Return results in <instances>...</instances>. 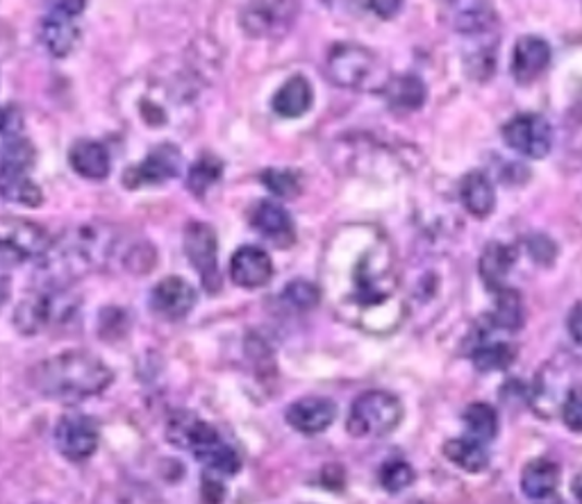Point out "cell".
I'll list each match as a JSON object with an SVG mask.
<instances>
[{
    "label": "cell",
    "mask_w": 582,
    "mask_h": 504,
    "mask_svg": "<svg viewBox=\"0 0 582 504\" xmlns=\"http://www.w3.org/2000/svg\"><path fill=\"white\" fill-rule=\"evenodd\" d=\"M158 255L148 243H128L110 223L89 220L73 225L58 239H50L37 264V285L71 287L87 275L103 273L121 264L133 273L156 266Z\"/></svg>",
    "instance_id": "1"
},
{
    "label": "cell",
    "mask_w": 582,
    "mask_h": 504,
    "mask_svg": "<svg viewBox=\"0 0 582 504\" xmlns=\"http://www.w3.org/2000/svg\"><path fill=\"white\" fill-rule=\"evenodd\" d=\"M356 255H327V282L339 293L342 307L358 314L381 312L392 305L398 291L394 275V252L389 241L373 228L344 230Z\"/></svg>",
    "instance_id": "2"
},
{
    "label": "cell",
    "mask_w": 582,
    "mask_h": 504,
    "mask_svg": "<svg viewBox=\"0 0 582 504\" xmlns=\"http://www.w3.org/2000/svg\"><path fill=\"white\" fill-rule=\"evenodd\" d=\"M28 380L41 398L75 405V402L103 393L112 385L114 373L91 352L69 350L35 364Z\"/></svg>",
    "instance_id": "3"
},
{
    "label": "cell",
    "mask_w": 582,
    "mask_h": 504,
    "mask_svg": "<svg viewBox=\"0 0 582 504\" xmlns=\"http://www.w3.org/2000/svg\"><path fill=\"white\" fill-rule=\"evenodd\" d=\"M166 439L175 448L191 452L210 472L233 477L242 468L239 452L231 443L223 441V437L208 420L198 418L191 412H178L171 416L166 425Z\"/></svg>",
    "instance_id": "4"
},
{
    "label": "cell",
    "mask_w": 582,
    "mask_h": 504,
    "mask_svg": "<svg viewBox=\"0 0 582 504\" xmlns=\"http://www.w3.org/2000/svg\"><path fill=\"white\" fill-rule=\"evenodd\" d=\"M35 162L37 153L33 143L18 135L10 137L0 153V196L16 205L39 207L44 203V193L30 178Z\"/></svg>",
    "instance_id": "5"
},
{
    "label": "cell",
    "mask_w": 582,
    "mask_h": 504,
    "mask_svg": "<svg viewBox=\"0 0 582 504\" xmlns=\"http://www.w3.org/2000/svg\"><path fill=\"white\" fill-rule=\"evenodd\" d=\"M75 310L78 300L69 293V287H48L39 285L37 291L25 295L14 314V325L21 335H39L46 327L66 323Z\"/></svg>",
    "instance_id": "6"
},
{
    "label": "cell",
    "mask_w": 582,
    "mask_h": 504,
    "mask_svg": "<svg viewBox=\"0 0 582 504\" xmlns=\"http://www.w3.org/2000/svg\"><path fill=\"white\" fill-rule=\"evenodd\" d=\"M403 420L400 400L389 391H367L352 402L346 430L356 439H383Z\"/></svg>",
    "instance_id": "7"
},
{
    "label": "cell",
    "mask_w": 582,
    "mask_h": 504,
    "mask_svg": "<svg viewBox=\"0 0 582 504\" xmlns=\"http://www.w3.org/2000/svg\"><path fill=\"white\" fill-rule=\"evenodd\" d=\"M298 16L296 0H250L242 10V28L252 39H277Z\"/></svg>",
    "instance_id": "8"
},
{
    "label": "cell",
    "mask_w": 582,
    "mask_h": 504,
    "mask_svg": "<svg viewBox=\"0 0 582 504\" xmlns=\"http://www.w3.org/2000/svg\"><path fill=\"white\" fill-rule=\"evenodd\" d=\"M185 255L196 268L200 285L206 291L216 293L221 289V270H219V241L212 225L202 220H191L185 228Z\"/></svg>",
    "instance_id": "9"
},
{
    "label": "cell",
    "mask_w": 582,
    "mask_h": 504,
    "mask_svg": "<svg viewBox=\"0 0 582 504\" xmlns=\"http://www.w3.org/2000/svg\"><path fill=\"white\" fill-rule=\"evenodd\" d=\"M48 241L46 230L37 223L25 218H0V262L3 264L39 260Z\"/></svg>",
    "instance_id": "10"
},
{
    "label": "cell",
    "mask_w": 582,
    "mask_h": 504,
    "mask_svg": "<svg viewBox=\"0 0 582 504\" xmlns=\"http://www.w3.org/2000/svg\"><path fill=\"white\" fill-rule=\"evenodd\" d=\"M375 68V55L358 43H339L327 55V78L344 89L367 87Z\"/></svg>",
    "instance_id": "11"
},
{
    "label": "cell",
    "mask_w": 582,
    "mask_h": 504,
    "mask_svg": "<svg viewBox=\"0 0 582 504\" xmlns=\"http://www.w3.org/2000/svg\"><path fill=\"white\" fill-rule=\"evenodd\" d=\"M183 168V155L178 146L160 143L135 166L123 173L125 189H144V187H158L173 178H178Z\"/></svg>",
    "instance_id": "12"
},
{
    "label": "cell",
    "mask_w": 582,
    "mask_h": 504,
    "mask_svg": "<svg viewBox=\"0 0 582 504\" xmlns=\"http://www.w3.org/2000/svg\"><path fill=\"white\" fill-rule=\"evenodd\" d=\"M503 139L515 153L530 160H544L553 148V128L540 114H519L505 123Z\"/></svg>",
    "instance_id": "13"
},
{
    "label": "cell",
    "mask_w": 582,
    "mask_h": 504,
    "mask_svg": "<svg viewBox=\"0 0 582 504\" xmlns=\"http://www.w3.org/2000/svg\"><path fill=\"white\" fill-rule=\"evenodd\" d=\"M98 425L85 414L62 416L55 427V445L60 455L71 462L89 459L98 450Z\"/></svg>",
    "instance_id": "14"
},
{
    "label": "cell",
    "mask_w": 582,
    "mask_h": 504,
    "mask_svg": "<svg viewBox=\"0 0 582 504\" xmlns=\"http://www.w3.org/2000/svg\"><path fill=\"white\" fill-rule=\"evenodd\" d=\"M196 300L198 293L191 287V282H187L185 277L171 275L153 287L148 298V305L153 310V314H158L164 320H183L196 307Z\"/></svg>",
    "instance_id": "15"
},
{
    "label": "cell",
    "mask_w": 582,
    "mask_h": 504,
    "mask_svg": "<svg viewBox=\"0 0 582 504\" xmlns=\"http://www.w3.org/2000/svg\"><path fill=\"white\" fill-rule=\"evenodd\" d=\"M444 18L465 37L487 35L496 25V12L487 0H446Z\"/></svg>",
    "instance_id": "16"
},
{
    "label": "cell",
    "mask_w": 582,
    "mask_h": 504,
    "mask_svg": "<svg viewBox=\"0 0 582 504\" xmlns=\"http://www.w3.org/2000/svg\"><path fill=\"white\" fill-rule=\"evenodd\" d=\"M273 262L258 245H242L231 260V280L242 289H262L271 282Z\"/></svg>",
    "instance_id": "17"
},
{
    "label": "cell",
    "mask_w": 582,
    "mask_h": 504,
    "mask_svg": "<svg viewBox=\"0 0 582 504\" xmlns=\"http://www.w3.org/2000/svg\"><path fill=\"white\" fill-rule=\"evenodd\" d=\"M250 225L260 237L281 248H287L296 241V225L292 214L283 205L271 203V200H262L250 210Z\"/></svg>",
    "instance_id": "18"
},
{
    "label": "cell",
    "mask_w": 582,
    "mask_h": 504,
    "mask_svg": "<svg viewBox=\"0 0 582 504\" xmlns=\"http://www.w3.org/2000/svg\"><path fill=\"white\" fill-rule=\"evenodd\" d=\"M287 423L300 434H321L337 418V405L327 398H302L289 405Z\"/></svg>",
    "instance_id": "19"
},
{
    "label": "cell",
    "mask_w": 582,
    "mask_h": 504,
    "mask_svg": "<svg viewBox=\"0 0 582 504\" xmlns=\"http://www.w3.org/2000/svg\"><path fill=\"white\" fill-rule=\"evenodd\" d=\"M550 64V46L540 37H521L512 50V78L533 85Z\"/></svg>",
    "instance_id": "20"
},
{
    "label": "cell",
    "mask_w": 582,
    "mask_h": 504,
    "mask_svg": "<svg viewBox=\"0 0 582 504\" xmlns=\"http://www.w3.org/2000/svg\"><path fill=\"white\" fill-rule=\"evenodd\" d=\"M69 164L71 168L85 180H106L112 171L110 150L94 139L75 141L69 150Z\"/></svg>",
    "instance_id": "21"
},
{
    "label": "cell",
    "mask_w": 582,
    "mask_h": 504,
    "mask_svg": "<svg viewBox=\"0 0 582 504\" xmlns=\"http://www.w3.org/2000/svg\"><path fill=\"white\" fill-rule=\"evenodd\" d=\"M41 41L53 58H69L81 41V28L75 23V16L62 14L58 10L50 12L41 21Z\"/></svg>",
    "instance_id": "22"
},
{
    "label": "cell",
    "mask_w": 582,
    "mask_h": 504,
    "mask_svg": "<svg viewBox=\"0 0 582 504\" xmlns=\"http://www.w3.org/2000/svg\"><path fill=\"white\" fill-rule=\"evenodd\" d=\"M312 103H314L312 85L308 83V78H302V75H294V78H289L275 91L271 108L283 118H300L310 112Z\"/></svg>",
    "instance_id": "23"
},
{
    "label": "cell",
    "mask_w": 582,
    "mask_h": 504,
    "mask_svg": "<svg viewBox=\"0 0 582 504\" xmlns=\"http://www.w3.org/2000/svg\"><path fill=\"white\" fill-rule=\"evenodd\" d=\"M460 200L475 218H487L496 207V193L485 173L473 171L460 182Z\"/></svg>",
    "instance_id": "24"
},
{
    "label": "cell",
    "mask_w": 582,
    "mask_h": 504,
    "mask_svg": "<svg viewBox=\"0 0 582 504\" xmlns=\"http://www.w3.org/2000/svg\"><path fill=\"white\" fill-rule=\"evenodd\" d=\"M560 484V468L550 459H535L523 468L521 491L530 500H544L555 493Z\"/></svg>",
    "instance_id": "25"
},
{
    "label": "cell",
    "mask_w": 582,
    "mask_h": 504,
    "mask_svg": "<svg viewBox=\"0 0 582 504\" xmlns=\"http://www.w3.org/2000/svg\"><path fill=\"white\" fill-rule=\"evenodd\" d=\"M444 457L467 472H483L490 466V455H487L485 443L469 434L462 439H450L444 445Z\"/></svg>",
    "instance_id": "26"
},
{
    "label": "cell",
    "mask_w": 582,
    "mask_h": 504,
    "mask_svg": "<svg viewBox=\"0 0 582 504\" xmlns=\"http://www.w3.org/2000/svg\"><path fill=\"white\" fill-rule=\"evenodd\" d=\"M515 262H517V250L510 245L492 243L485 248L483 257H480V275H483V282L487 285L490 291L505 285V277H508Z\"/></svg>",
    "instance_id": "27"
},
{
    "label": "cell",
    "mask_w": 582,
    "mask_h": 504,
    "mask_svg": "<svg viewBox=\"0 0 582 504\" xmlns=\"http://www.w3.org/2000/svg\"><path fill=\"white\" fill-rule=\"evenodd\" d=\"M387 103L396 112H417L425 103V85L414 75H398L383 89Z\"/></svg>",
    "instance_id": "28"
},
{
    "label": "cell",
    "mask_w": 582,
    "mask_h": 504,
    "mask_svg": "<svg viewBox=\"0 0 582 504\" xmlns=\"http://www.w3.org/2000/svg\"><path fill=\"white\" fill-rule=\"evenodd\" d=\"M517 357V348L505 341H490L480 337V341L471 350V362L480 373L505 370Z\"/></svg>",
    "instance_id": "29"
},
{
    "label": "cell",
    "mask_w": 582,
    "mask_h": 504,
    "mask_svg": "<svg viewBox=\"0 0 582 504\" xmlns=\"http://www.w3.org/2000/svg\"><path fill=\"white\" fill-rule=\"evenodd\" d=\"M492 293H494V300H496V307L492 312L490 323L494 327H498V330H505V332L519 330V327L523 325V302H521V295L515 289H508L505 285L498 287V289H494Z\"/></svg>",
    "instance_id": "30"
},
{
    "label": "cell",
    "mask_w": 582,
    "mask_h": 504,
    "mask_svg": "<svg viewBox=\"0 0 582 504\" xmlns=\"http://www.w3.org/2000/svg\"><path fill=\"white\" fill-rule=\"evenodd\" d=\"M462 420L467 427V434L483 443L494 441L498 434V414L492 405H487V402H473V405L467 407Z\"/></svg>",
    "instance_id": "31"
},
{
    "label": "cell",
    "mask_w": 582,
    "mask_h": 504,
    "mask_svg": "<svg viewBox=\"0 0 582 504\" xmlns=\"http://www.w3.org/2000/svg\"><path fill=\"white\" fill-rule=\"evenodd\" d=\"M221 175H223V162L216 158V155H200L189 173H187V191L194 193L196 198H202L212 185H216L221 180Z\"/></svg>",
    "instance_id": "32"
},
{
    "label": "cell",
    "mask_w": 582,
    "mask_h": 504,
    "mask_svg": "<svg viewBox=\"0 0 582 504\" xmlns=\"http://www.w3.org/2000/svg\"><path fill=\"white\" fill-rule=\"evenodd\" d=\"M262 182L273 196L283 200H292L300 193V178L294 171L287 168H267L262 173Z\"/></svg>",
    "instance_id": "33"
},
{
    "label": "cell",
    "mask_w": 582,
    "mask_h": 504,
    "mask_svg": "<svg viewBox=\"0 0 582 504\" xmlns=\"http://www.w3.org/2000/svg\"><path fill=\"white\" fill-rule=\"evenodd\" d=\"M414 477V468L403 459H392L381 468V484L387 493H400L412 487Z\"/></svg>",
    "instance_id": "34"
},
{
    "label": "cell",
    "mask_w": 582,
    "mask_h": 504,
    "mask_svg": "<svg viewBox=\"0 0 582 504\" xmlns=\"http://www.w3.org/2000/svg\"><path fill=\"white\" fill-rule=\"evenodd\" d=\"M285 300L300 312H310L321 302V289L308 280H294L285 287Z\"/></svg>",
    "instance_id": "35"
},
{
    "label": "cell",
    "mask_w": 582,
    "mask_h": 504,
    "mask_svg": "<svg viewBox=\"0 0 582 504\" xmlns=\"http://www.w3.org/2000/svg\"><path fill=\"white\" fill-rule=\"evenodd\" d=\"M562 420L571 432L582 434V385L569 389L562 402Z\"/></svg>",
    "instance_id": "36"
},
{
    "label": "cell",
    "mask_w": 582,
    "mask_h": 504,
    "mask_svg": "<svg viewBox=\"0 0 582 504\" xmlns=\"http://www.w3.org/2000/svg\"><path fill=\"white\" fill-rule=\"evenodd\" d=\"M23 128V118L16 108H0V135L16 137Z\"/></svg>",
    "instance_id": "37"
},
{
    "label": "cell",
    "mask_w": 582,
    "mask_h": 504,
    "mask_svg": "<svg viewBox=\"0 0 582 504\" xmlns=\"http://www.w3.org/2000/svg\"><path fill=\"white\" fill-rule=\"evenodd\" d=\"M367 5L375 16L394 18L403 8V0H367Z\"/></svg>",
    "instance_id": "38"
},
{
    "label": "cell",
    "mask_w": 582,
    "mask_h": 504,
    "mask_svg": "<svg viewBox=\"0 0 582 504\" xmlns=\"http://www.w3.org/2000/svg\"><path fill=\"white\" fill-rule=\"evenodd\" d=\"M567 327H569V335L573 337L575 343L582 345V302L571 310L569 318H567Z\"/></svg>",
    "instance_id": "39"
},
{
    "label": "cell",
    "mask_w": 582,
    "mask_h": 504,
    "mask_svg": "<svg viewBox=\"0 0 582 504\" xmlns=\"http://www.w3.org/2000/svg\"><path fill=\"white\" fill-rule=\"evenodd\" d=\"M85 8H87V0H55V5H53V10L75 16V18L85 12Z\"/></svg>",
    "instance_id": "40"
},
{
    "label": "cell",
    "mask_w": 582,
    "mask_h": 504,
    "mask_svg": "<svg viewBox=\"0 0 582 504\" xmlns=\"http://www.w3.org/2000/svg\"><path fill=\"white\" fill-rule=\"evenodd\" d=\"M10 289H12V280H10V275L0 268V307L5 305L8 298H10Z\"/></svg>",
    "instance_id": "41"
},
{
    "label": "cell",
    "mask_w": 582,
    "mask_h": 504,
    "mask_svg": "<svg viewBox=\"0 0 582 504\" xmlns=\"http://www.w3.org/2000/svg\"><path fill=\"white\" fill-rule=\"evenodd\" d=\"M571 491H573L575 500H580V502H582V472H580V475H575V480H573V484H571Z\"/></svg>",
    "instance_id": "42"
},
{
    "label": "cell",
    "mask_w": 582,
    "mask_h": 504,
    "mask_svg": "<svg viewBox=\"0 0 582 504\" xmlns=\"http://www.w3.org/2000/svg\"><path fill=\"white\" fill-rule=\"evenodd\" d=\"M323 3H333V0H323Z\"/></svg>",
    "instance_id": "43"
}]
</instances>
